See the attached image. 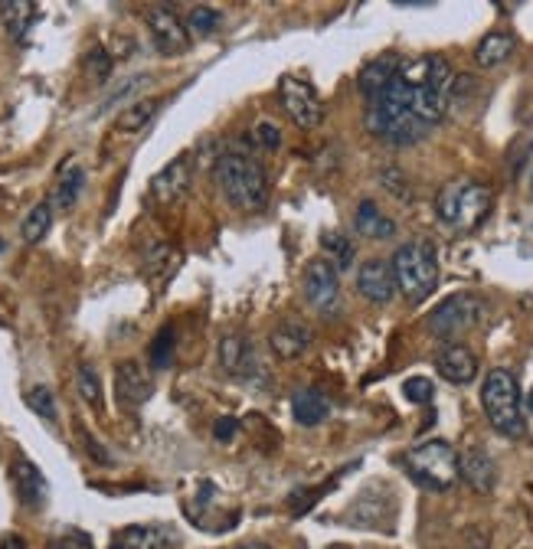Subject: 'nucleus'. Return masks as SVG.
Wrapping results in <instances>:
<instances>
[{
	"label": "nucleus",
	"mask_w": 533,
	"mask_h": 549,
	"mask_svg": "<svg viewBox=\"0 0 533 549\" xmlns=\"http://www.w3.org/2000/svg\"><path fill=\"white\" fill-rule=\"evenodd\" d=\"M216 183L233 210L259 213L269 203V177L262 164L246 154H223L216 161Z\"/></svg>",
	"instance_id": "1"
},
{
	"label": "nucleus",
	"mask_w": 533,
	"mask_h": 549,
	"mask_svg": "<svg viewBox=\"0 0 533 549\" xmlns=\"http://www.w3.org/2000/svg\"><path fill=\"white\" fill-rule=\"evenodd\" d=\"M393 272H396V288L403 291V298L409 304L426 301L435 285H439V259H435V249L426 239L406 242L399 246L393 255Z\"/></svg>",
	"instance_id": "2"
},
{
	"label": "nucleus",
	"mask_w": 533,
	"mask_h": 549,
	"mask_svg": "<svg viewBox=\"0 0 533 549\" xmlns=\"http://www.w3.org/2000/svg\"><path fill=\"white\" fill-rule=\"evenodd\" d=\"M481 406L488 416L491 429L504 438H520L527 432L524 412H520V386L514 380V373L507 370H491L484 376L481 386Z\"/></svg>",
	"instance_id": "3"
},
{
	"label": "nucleus",
	"mask_w": 533,
	"mask_h": 549,
	"mask_svg": "<svg viewBox=\"0 0 533 549\" xmlns=\"http://www.w3.org/2000/svg\"><path fill=\"white\" fill-rule=\"evenodd\" d=\"M435 213L452 229H475L491 213V190L475 180H455L439 193Z\"/></svg>",
	"instance_id": "4"
},
{
	"label": "nucleus",
	"mask_w": 533,
	"mask_h": 549,
	"mask_svg": "<svg viewBox=\"0 0 533 549\" xmlns=\"http://www.w3.org/2000/svg\"><path fill=\"white\" fill-rule=\"evenodd\" d=\"M406 471L409 478L419 487H426V491H435V494L452 491V484L458 481V455L448 442L435 438V442H426L409 451Z\"/></svg>",
	"instance_id": "5"
},
{
	"label": "nucleus",
	"mask_w": 533,
	"mask_h": 549,
	"mask_svg": "<svg viewBox=\"0 0 533 549\" xmlns=\"http://www.w3.org/2000/svg\"><path fill=\"white\" fill-rule=\"evenodd\" d=\"M478 317H481V301L478 298L452 295V298H445L439 308L429 314L426 327H429L432 337L455 340V337H462L465 331H471V327L478 324Z\"/></svg>",
	"instance_id": "6"
},
{
	"label": "nucleus",
	"mask_w": 533,
	"mask_h": 549,
	"mask_svg": "<svg viewBox=\"0 0 533 549\" xmlns=\"http://www.w3.org/2000/svg\"><path fill=\"white\" fill-rule=\"evenodd\" d=\"M305 298L321 317L341 314V278L327 259H311L305 265Z\"/></svg>",
	"instance_id": "7"
},
{
	"label": "nucleus",
	"mask_w": 533,
	"mask_h": 549,
	"mask_svg": "<svg viewBox=\"0 0 533 549\" xmlns=\"http://www.w3.org/2000/svg\"><path fill=\"white\" fill-rule=\"evenodd\" d=\"M144 23H148V33L161 56H180L190 50L187 20H180L174 7H164V4L148 7L144 10Z\"/></svg>",
	"instance_id": "8"
},
{
	"label": "nucleus",
	"mask_w": 533,
	"mask_h": 549,
	"mask_svg": "<svg viewBox=\"0 0 533 549\" xmlns=\"http://www.w3.org/2000/svg\"><path fill=\"white\" fill-rule=\"evenodd\" d=\"M278 92H282L285 112L292 115V121H295L298 128H318V125H321L324 105H321V99H318V92H314L308 82L285 76V79H282V89H278Z\"/></svg>",
	"instance_id": "9"
},
{
	"label": "nucleus",
	"mask_w": 533,
	"mask_h": 549,
	"mask_svg": "<svg viewBox=\"0 0 533 549\" xmlns=\"http://www.w3.org/2000/svg\"><path fill=\"white\" fill-rule=\"evenodd\" d=\"M458 478H462L475 494H491L498 487V465L481 445H471L458 458Z\"/></svg>",
	"instance_id": "10"
},
{
	"label": "nucleus",
	"mask_w": 533,
	"mask_h": 549,
	"mask_svg": "<svg viewBox=\"0 0 533 549\" xmlns=\"http://www.w3.org/2000/svg\"><path fill=\"white\" fill-rule=\"evenodd\" d=\"M357 291L367 301L373 304H390L396 295V272H393V262L386 259H370L360 265L357 272Z\"/></svg>",
	"instance_id": "11"
},
{
	"label": "nucleus",
	"mask_w": 533,
	"mask_h": 549,
	"mask_svg": "<svg viewBox=\"0 0 533 549\" xmlns=\"http://www.w3.org/2000/svg\"><path fill=\"white\" fill-rule=\"evenodd\" d=\"M154 393V386H151V376L144 373V366L135 363V360H125L115 370V399H118V406H125V409H138L144 406V402L151 399Z\"/></svg>",
	"instance_id": "12"
},
{
	"label": "nucleus",
	"mask_w": 533,
	"mask_h": 549,
	"mask_svg": "<svg viewBox=\"0 0 533 549\" xmlns=\"http://www.w3.org/2000/svg\"><path fill=\"white\" fill-rule=\"evenodd\" d=\"M190 154H180L174 157L171 164H167L161 174H154L151 180V197L157 203H177V200H184L187 197V190H190Z\"/></svg>",
	"instance_id": "13"
},
{
	"label": "nucleus",
	"mask_w": 533,
	"mask_h": 549,
	"mask_svg": "<svg viewBox=\"0 0 533 549\" xmlns=\"http://www.w3.org/2000/svg\"><path fill=\"white\" fill-rule=\"evenodd\" d=\"M399 66H403V59H399L396 53H383L377 59H370L367 66H363L357 72V89L363 92V99H367V105L373 99H380V95L390 89V82L396 79Z\"/></svg>",
	"instance_id": "14"
},
{
	"label": "nucleus",
	"mask_w": 533,
	"mask_h": 549,
	"mask_svg": "<svg viewBox=\"0 0 533 549\" xmlns=\"http://www.w3.org/2000/svg\"><path fill=\"white\" fill-rule=\"evenodd\" d=\"M311 344H314L311 327L301 324V321H285V324H278L275 331L269 334L272 353H275L278 360H285V363L305 357V353L311 350Z\"/></svg>",
	"instance_id": "15"
},
{
	"label": "nucleus",
	"mask_w": 533,
	"mask_h": 549,
	"mask_svg": "<svg viewBox=\"0 0 533 549\" xmlns=\"http://www.w3.org/2000/svg\"><path fill=\"white\" fill-rule=\"evenodd\" d=\"M435 370H439L448 383L465 386L478 376V357L462 344H445L435 357Z\"/></svg>",
	"instance_id": "16"
},
{
	"label": "nucleus",
	"mask_w": 533,
	"mask_h": 549,
	"mask_svg": "<svg viewBox=\"0 0 533 549\" xmlns=\"http://www.w3.org/2000/svg\"><path fill=\"white\" fill-rule=\"evenodd\" d=\"M10 484H14V494L23 507H36L43 504L46 497V478L40 474V468L33 465L27 458H17L14 465H10Z\"/></svg>",
	"instance_id": "17"
},
{
	"label": "nucleus",
	"mask_w": 533,
	"mask_h": 549,
	"mask_svg": "<svg viewBox=\"0 0 533 549\" xmlns=\"http://www.w3.org/2000/svg\"><path fill=\"white\" fill-rule=\"evenodd\" d=\"M220 366L229 376H252L259 370L256 347H252L246 337H236V334L223 337L220 340Z\"/></svg>",
	"instance_id": "18"
},
{
	"label": "nucleus",
	"mask_w": 533,
	"mask_h": 549,
	"mask_svg": "<svg viewBox=\"0 0 533 549\" xmlns=\"http://www.w3.org/2000/svg\"><path fill=\"white\" fill-rule=\"evenodd\" d=\"M292 416H295L298 425H305V429H311V425H321L327 416H331V399H327L321 389H314V386L295 389L292 393Z\"/></svg>",
	"instance_id": "19"
},
{
	"label": "nucleus",
	"mask_w": 533,
	"mask_h": 549,
	"mask_svg": "<svg viewBox=\"0 0 533 549\" xmlns=\"http://www.w3.org/2000/svg\"><path fill=\"white\" fill-rule=\"evenodd\" d=\"M36 4H30V0H14V4H0V20H4V30L14 43H23L27 40L30 27L36 23Z\"/></svg>",
	"instance_id": "20"
},
{
	"label": "nucleus",
	"mask_w": 533,
	"mask_h": 549,
	"mask_svg": "<svg viewBox=\"0 0 533 549\" xmlns=\"http://www.w3.org/2000/svg\"><path fill=\"white\" fill-rule=\"evenodd\" d=\"M354 226H357V233L367 239H390L396 233L393 219L383 216V210L373 200H360L357 213H354Z\"/></svg>",
	"instance_id": "21"
},
{
	"label": "nucleus",
	"mask_w": 533,
	"mask_h": 549,
	"mask_svg": "<svg viewBox=\"0 0 533 549\" xmlns=\"http://www.w3.org/2000/svg\"><path fill=\"white\" fill-rule=\"evenodd\" d=\"M511 53H514V36L511 33H488L478 43L475 59H478V66L494 69V66L507 63V59H511Z\"/></svg>",
	"instance_id": "22"
},
{
	"label": "nucleus",
	"mask_w": 533,
	"mask_h": 549,
	"mask_svg": "<svg viewBox=\"0 0 533 549\" xmlns=\"http://www.w3.org/2000/svg\"><path fill=\"white\" fill-rule=\"evenodd\" d=\"M82 187H86V170H82V167L63 170V177H59L56 190H53L56 210H72V206H76V200L82 197Z\"/></svg>",
	"instance_id": "23"
},
{
	"label": "nucleus",
	"mask_w": 533,
	"mask_h": 549,
	"mask_svg": "<svg viewBox=\"0 0 533 549\" xmlns=\"http://www.w3.org/2000/svg\"><path fill=\"white\" fill-rule=\"evenodd\" d=\"M50 223H53V210L50 203H36L33 210L23 216L20 223V236L23 242H30V246H36V242H43L46 233H50Z\"/></svg>",
	"instance_id": "24"
},
{
	"label": "nucleus",
	"mask_w": 533,
	"mask_h": 549,
	"mask_svg": "<svg viewBox=\"0 0 533 549\" xmlns=\"http://www.w3.org/2000/svg\"><path fill=\"white\" fill-rule=\"evenodd\" d=\"M157 108H161V102H157V99H141V102H135V105L125 108V112L118 115L115 128L125 131V134H135L157 115Z\"/></svg>",
	"instance_id": "25"
},
{
	"label": "nucleus",
	"mask_w": 533,
	"mask_h": 549,
	"mask_svg": "<svg viewBox=\"0 0 533 549\" xmlns=\"http://www.w3.org/2000/svg\"><path fill=\"white\" fill-rule=\"evenodd\" d=\"M321 246L327 255H331L334 268H350V262H354V246H350V239L344 233H337V229L321 233Z\"/></svg>",
	"instance_id": "26"
},
{
	"label": "nucleus",
	"mask_w": 533,
	"mask_h": 549,
	"mask_svg": "<svg viewBox=\"0 0 533 549\" xmlns=\"http://www.w3.org/2000/svg\"><path fill=\"white\" fill-rule=\"evenodd\" d=\"M121 546L125 549H167V536L154 527H128L121 533Z\"/></svg>",
	"instance_id": "27"
},
{
	"label": "nucleus",
	"mask_w": 533,
	"mask_h": 549,
	"mask_svg": "<svg viewBox=\"0 0 533 549\" xmlns=\"http://www.w3.org/2000/svg\"><path fill=\"white\" fill-rule=\"evenodd\" d=\"M148 360L154 370H167V366L174 363V327H161V331H157V337L148 347Z\"/></svg>",
	"instance_id": "28"
},
{
	"label": "nucleus",
	"mask_w": 533,
	"mask_h": 549,
	"mask_svg": "<svg viewBox=\"0 0 533 549\" xmlns=\"http://www.w3.org/2000/svg\"><path fill=\"white\" fill-rule=\"evenodd\" d=\"M76 389H79V396L89 402V406L102 409V383H99V373H95L89 363L76 366Z\"/></svg>",
	"instance_id": "29"
},
{
	"label": "nucleus",
	"mask_w": 533,
	"mask_h": 549,
	"mask_svg": "<svg viewBox=\"0 0 533 549\" xmlns=\"http://www.w3.org/2000/svg\"><path fill=\"white\" fill-rule=\"evenodd\" d=\"M27 406L36 412L40 419H46V422H56V399H53V393H50V386H33V389H27Z\"/></svg>",
	"instance_id": "30"
},
{
	"label": "nucleus",
	"mask_w": 533,
	"mask_h": 549,
	"mask_svg": "<svg viewBox=\"0 0 533 549\" xmlns=\"http://www.w3.org/2000/svg\"><path fill=\"white\" fill-rule=\"evenodd\" d=\"M86 76L99 85V82H105L108 76H112V56H108V50L105 46H92L89 50V56H86Z\"/></svg>",
	"instance_id": "31"
},
{
	"label": "nucleus",
	"mask_w": 533,
	"mask_h": 549,
	"mask_svg": "<svg viewBox=\"0 0 533 549\" xmlns=\"http://www.w3.org/2000/svg\"><path fill=\"white\" fill-rule=\"evenodd\" d=\"M216 27H220V10L203 7V4L190 10V17H187V30H190V33H197V36H210Z\"/></svg>",
	"instance_id": "32"
},
{
	"label": "nucleus",
	"mask_w": 533,
	"mask_h": 549,
	"mask_svg": "<svg viewBox=\"0 0 533 549\" xmlns=\"http://www.w3.org/2000/svg\"><path fill=\"white\" fill-rule=\"evenodd\" d=\"M177 249H171V246H154L151 252H148V272L151 275H167L171 268L177 265V255H174Z\"/></svg>",
	"instance_id": "33"
},
{
	"label": "nucleus",
	"mask_w": 533,
	"mask_h": 549,
	"mask_svg": "<svg viewBox=\"0 0 533 549\" xmlns=\"http://www.w3.org/2000/svg\"><path fill=\"white\" fill-rule=\"evenodd\" d=\"M403 393H406L409 402H419V406H426V402H432V396H435V386L426 380V376H413V380L403 383Z\"/></svg>",
	"instance_id": "34"
},
{
	"label": "nucleus",
	"mask_w": 533,
	"mask_h": 549,
	"mask_svg": "<svg viewBox=\"0 0 533 549\" xmlns=\"http://www.w3.org/2000/svg\"><path fill=\"white\" fill-rule=\"evenodd\" d=\"M331 484H324V487H318V491H295L292 497H288V510H292L295 517H301L305 510H311L314 504H318V497L327 491Z\"/></svg>",
	"instance_id": "35"
},
{
	"label": "nucleus",
	"mask_w": 533,
	"mask_h": 549,
	"mask_svg": "<svg viewBox=\"0 0 533 549\" xmlns=\"http://www.w3.org/2000/svg\"><path fill=\"white\" fill-rule=\"evenodd\" d=\"M46 549H92V540L82 530H69V533H59L50 540Z\"/></svg>",
	"instance_id": "36"
},
{
	"label": "nucleus",
	"mask_w": 533,
	"mask_h": 549,
	"mask_svg": "<svg viewBox=\"0 0 533 549\" xmlns=\"http://www.w3.org/2000/svg\"><path fill=\"white\" fill-rule=\"evenodd\" d=\"M380 183L393 193V197H406V180H403V170H399V167L380 170Z\"/></svg>",
	"instance_id": "37"
},
{
	"label": "nucleus",
	"mask_w": 533,
	"mask_h": 549,
	"mask_svg": "<svg viewBox=\"0 0 533 549\" xmlns=\"http://www.w3.org/2000/svg\"><path fill=\"white\" fill-rule=\"evenodd\" d=\"M256 138L262 141V148H282V131H278L272 121H259L256 125Z\"/></svg>",
	"instance_id": "38"
},
{
	"label": "nucleus",
	"mask_w": 533,
	"mask_h": 549,
	"mask_svg": "<svg viewBox=\"0 0 533 549\" xmlns=\"http://www.w3.org/2000/svg\"><path fill=\"white\" fill-rule=\"evenodd\" d=\"M213 435H216V442H233V438L239 435V422L233 416H223V419H216L213 425Z\"/></svg>",
	"instance_id": "39"
},
{
	"label": "nucleus",
	"mask_w": 533,
	"mask_h": 549,
	"mask_svg": "<svg viewBox=\"0 0 533 549\" xmlns=\"http://www.w3.org/2000/svg\"><path fill=\"white\" fill-rule=\"evenodd\" d=\"M0 549H27V543H23V536H4V540H0Z\"/></svg>",
	"instance_id": "40"
},
{
	"label": "nucleus",
	"mask_w": 533,
	"mask_h": 549,
	"mask_svg": "<svg viewBox=\"0 0 533 549\" xmlns=\"http://www.w3.org/2000/svg\"><path fill=\"white\" fill-rule=\"evenodd\" d=\"M236 549H272V546H265V543H246V546H236Z\"/></svg>",
	"instance_id": "41"
},
{
	"label": "nucleus",
	"mask_w": 533,
	"mask_h": 549,
	"mask_svg": "<svg viewBox=\"0 0 533 549\" xmlns=\"http://www.w3.org/2000/svg\"><path fill=\"white\" fill-rule=\"evenodd\" d=\"M0 252H4V236H0Z\"/></svg>",
	"instance_id": "42"
},
{
	"label": "nucleus",
	"mask_w": 533,
	"mask_h": 549,
	"mask_svg": "<svg viewBox=\"0 0 533 549\" xmlns=\"http://www.w3.org/2000/svg\"><path fill=\"white\" fill-rule=\"evenodd\" d=\"M331 549H350V546H331Z\"/></svg>",
	"instance_id": "43"
},
{
	"label": "nucleus",
	"mask_w": 533,
	"mask_h": 549,
	"mask_svg": "<svg viewBox=\"0 0 533 549\" xmlns=\"http://www.w3.org/2000/svg\"><path fill=\"white\" fill-rule=\"evenodd\" d=\"M530 409H533V393H530Z\"/></svg>",
	"instance_id": "44"
},
{
	"label": "nucleus",
	"mask_w": 533,
	"mask_h": 549,
	"mask_svg": "<svg viewBox=\"0 0 533 549\" xmlns=\"http://www.w3.org/2000/svg\"><path fill=\"white\" fill-rule=\"evenodd\" d=\"M112 549H125V546H121V543H118V546H112Z\"/></svg>",
	"instance_id": "45"
}]
</instances>
